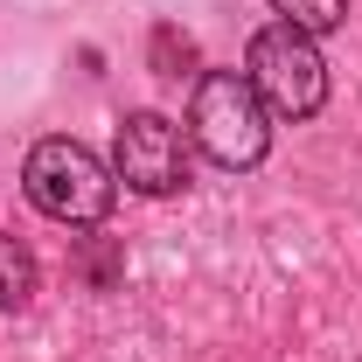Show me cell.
Returning a JSON list of instances; mask_svg holds the SVG:
<instances>
[{
  "label": "cell",
  "instance_id": "cell-7",
  "mask_svg": "<svg viewBox=\"0 0 362 362\" xmlns=\"http://www.w3.org/2000/svg\"><path fill=\"white\" fill-rule=\"evenodd\" d=\"M188 56H195L188 35H175V28H160V35H153V63H160V77H181L175 63H188Z\"/></svg>",
  "mask_w": 362,
  "mask_h": 362
},
{
  "label": "cell",
  "instance_id": "cell-4",
  "mask_svg": "<svg viewBox=\"0 0 362 362\" xmlns=\"http://www.w3.org/2000/svg\"><path fill=\"white\" fill-rule=\"evenodd\" d=\"M112 175L133 195H175V188H188V139H181V126L160 119V112H126L119 139H112Z\"/></svg>",
  "mask_w": 362,
  "mask_h": 362
},
{
  "label": "cell",
  "instance_id": "cell-2",
  "mask_svg": "<svg viewBox=\"0 0 362 362\" xmlns=\"http://www.w3.org/2000/svg\"><path fill=\"white\" fill-rule=\"evenodd\" d=\"M188 139L216 168H258L272 153V112L244 70H202L188 98Z\"/></svg>",
  "mask_w": 362,
  "mask_h": 362
},
{
  "label": "cell",
  "instance_id": "cell-5",
  "mask_svg": "<svg viewBox=\"0 0 362 362\" xmlns=\"http://www.w3.org/2000/svg\"><path fill=\"white\" fill-rule=\"evenodd\" d=\"M28 293H35V258H28V244H14L0 230V314L28 307Z\"/></svg>",
  "mask_w": 362,
  "mask_h": 362
},
{
  "label": "cell",
  "instance_id": "cell-3",
  "mask_svg": "<svg viewBox=\"0 0 362 362\" xmlns=\"http://www.w3.org/2000/svg\"><path fill=\"white\" fill-rule=\"evenodd\" d=\"M244 77L265 98L272 119H314L320 105H327V63H320L314 35H300V28H286V21H272V28L251 35Z\"/></svg>",
  "mask_w": 362,
  "mask_h": 362
},
{
  "label": "cell",
  "instance_id": "cell-6",
  "mask_svg": "<svg viewBox=\"0 0 362 362\" xmlns=\"http://www.w3.org/2000/svg\"><path fill=\"white\" fill-rule=\"evenodd\" d=\"M272 14L300 35H334L349 21V0H272Z\"/></svg>",
  "mask_w": 362,
  "mask_h": 362
},
{
  "label": "cell",
  "instance_id": "cell-1",
  "mask_svg": "<svg viewBox=\"0 0 362 362\" xmlns=\"http://www.w3.org/2000/svg\"><path fill=\"white\" fill-rule=\"evenodd\" d=\"M21 188H28V202L49 223H70V230L105 223L112 202H119V175L90 153L84 139H35L28 160H21Z\"/></svg>",
  "mask_w": 362,
  "mask_h": 362
}]
</instances>
